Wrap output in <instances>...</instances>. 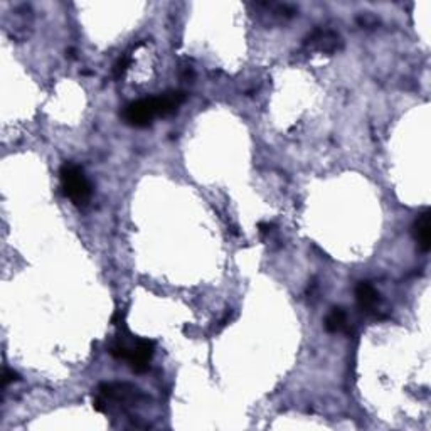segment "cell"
Listing matches in <instances>:
<instances>
[{"label": "cell", "mask_w": 431, "mask_h": 431, "mask_svg": "<svg viewBox=\"0 0 431 431\" xmlns=\"http://www.w3.org/2000/svg\"><path fill=\"white\" fill-rule=\"evenodd\" d=\"M115 325L118 327L115 339L108 345V352L118 361L128 362L134 373L142 374L150 368V361L154 357L155 344L150 339H142V337L132 336L130 330L125 324V312L118 310L113 317Z\"/></svg>", "instance_id": "cell-1"}, {"label": "cell", "mask_w": 431, "mask_h": 431, "mask_svg": "<svg viewBox=\"0 0 431 431\" xmlns=\"http://www.w3.org/2000/svg\"><path fill=\"white\" fill-rule=\"evenodd\" d=\"M185 102L184 91H167L164 95L150 96V98L136 100L123 108L122 118L130 127L145 128L159 116H169L175 113L179 107Z\"/></svg>", "instance_id": "cell-2"}, {"label": "cell", "mask_w": 431, "mask_h": 431, "mask_svg": "<svg viewBox=\"0 0 431 431\" xmlns=\"http://www.w3.org/2000/svg\"><path fill=\"white\" fill-rule=\"evenodd\" d=\"M143 400L142 391L127 382H103L93 393V408L98 413L127 411Z\"/></svg>", "instance_id": "cell-3"}, {"label": "cell", "mask_w": 431, "mask_h": 431, "mask_svg": "<svg viewBox=\"0 0 431 431\" xmlns=\"http://www.w3.org/2000/svg\"><path fill=\"white\" fill-rule=\"evenodd\" d=\"M63 191L76 205H86L91 197V185L83 174V169L76 164L66 162L61 167Z\"/></svg>", "instance_id": "cell-4"}, {"label": "cell", "mask_w": 431, "mask_h": 431, "mask_svg": "<svg viewBox=\"0 0 431 431\" xmlns=\"http://www.w3.org/2000/svg\"><path fill=\"white\" fill-rule=\"evenodd\" d=\"M304 47L308 52H320V54L332 56L342 47V39L336 31L317 27L305 38Z\"/></svg>", "instance_id": "cell-5"}, {"label": "cell", "mask_w": 431, "mask_h": 431, "mask_svg": "<svg viewBox=\"0 0 431 431\" xmlns=\"http://www.w3.org/2000/svg\"><path fill=\"white\" fill-rule=\"evenodd\" d=\"M431 214L430 209H425L420 216L416 217L413 224V235L414 240H416L418 248L421 249L423 253H428L431 248Z\"/></svg>", "instance_id": "cell-6"}, {"label": "cell", "mask_w": 431, "mask_h": 431, "mask_svg": "<svg viewBox=\"0 0 431 431\" xmlns=\"http://www.w3.org/2000/svg\"><path fill=\"white\" fill-rule=\"evenodd\" d=\"M356 298L362 312L373 313L379 307V293L376 292V288L369 281H359V285L356 287Z\"/></svg>", "instance_id": "cell-7"}, {"label": "cell", "mask_w": 431, "mask_h": 431, "mask_svg": "<svg viewBox=\"0 0 431 431\" xmlns=\"http://www.w3.org/2000/svg\"><path fill=\"white\" fill-rule=\"evenodd\" d=\"M347 327V315H345V312L342 308H332V312L329 313L327 318H325V329L329 330V332H340V330H344Z\"/></svg>", "instance_id": "cell-8"}, {"label": "cell", "mask_w": 431, "mask_h": 431, "mask_svg": "<svg viewBox=\"0 0 431 431\" xmlns=\"http://www.w3.org/2000/svg\"><path fill=\"white\" fill-rule=\"evenodd\" d=\"M130 63H132V59L128 58V56H122V58L116 61L115 68H113V76L116 79L122 78V76L125 75V71H127L128 66H130Z\"/></svg>", "instance_id": "cell-9"}, {"label": "cell", "mask_w": 431, "mask_h": 431, "mask_svg": "<svg viewBox=\"0 0 431 431\" xmlns=\"http://www.w3.org/2000/svg\"><path fill=\"white\" fill-rule=\"evenodd\" d=\"M15 381H19V374L15 373V370H10L9 368H3V374H2L3 388L12 384V382H15Z\"/></svg>", "instance_id": "cell-10"}, {"label": "cell", "mask_w": 431, "mask_h": 431, "mask_svg": "<svg viewBox=\"0 0 431 431\" xmlns=\"http://www.w3.org/2000/svg\"><path fill=\"white\" fill-rule=\"evenodd\" d=\"M258 229H260L261 235H269L273 231V224L272 223H260L258 224Z\"/></svg>", "instance_id": "cell-11"}]
</instances>
